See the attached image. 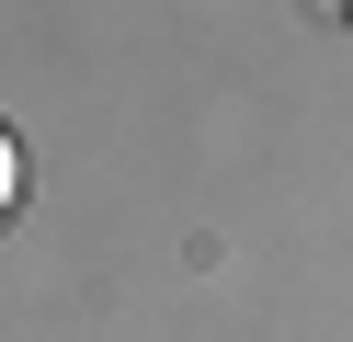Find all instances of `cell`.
<instances>
[{"mask_svg":"<svg viewBox=\"0 0 353 342\" xmlns=\"http://www.w3.org/2000/svg\"><path fill=\"white\" fill-rule=\"evenodd\" d=\"M23 194V149H12V137H0V205Z\"/></svg>","mask_w":353,"mask_h":342,"instance_id":"1","label":"cell"}]
</instances>
